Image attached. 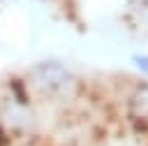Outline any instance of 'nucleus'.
I'll use <instances>...</instances> for the list:
<instances>
[{"label": "nucleus", "instance_id": "obj_1", "mask_svg": "<svg viewBox=\"0 0 148 146\" xmlns=\"http://www.w3.org/2000/svg\"><path fill=\"white\" fill-rule=\"evenodd\" d=\"M30 83L37 93L49 97H62L74 93L76 79L74 74L58 60H42L30 70Z\"/></svg>", "mask_w": 148, "mask_h": 146}, {"label": "nucleus", "instance_id": "obj_2", "mask_svg": "<svg viewBox=\"0 0 148 146\" xmlns=\"http://www.w3.org/2000/svg\"><path fill=\"white\" fill-rule=\"evenodd\" d=\"M132 109L139 116H148V86H139L132 95Z\"/></svg>", "mask_w": 148, "mask_h": 146}, {"label": "nucleus", "instance_id": "obj_3", "mask_svg": "<svg viewBox=\"0 0 148 146\" xmlns=\"http://www.w3.org/2000/svg\"><path fill=\"white\" fill-rule=\"evenodd\" d=\"M132 65H134L141 74L148 76V53H134V56H132Z\"/></svg>", "mask_w": 148, "mask_h": 146}, {"label": "nucleus", "instance_id": "obj_4", "mask_svg": "<svg viewBox=\"0 0 148 146\" xmlns=\"http://www.w3.org/2000/svg\"><path fill=\"white\" fill-rule=\"evenodd\" d=\"M2 141H5V134H2V130H0V146H2Z\"/></svg>", "mask_w": 148, "mask_h": 146}, {"label": "nucleus", "instance_id": "obj_5", "mask_svg": "<svg viewBox=\"0 0 148 146\" xmlns=\"http://www.w3.org/2000/svg\"><path fill=\"white\" fill-rule=\"evenodd\" d=\"M35 2H39V0H35Z\"/></svg>", "mask_w": 148, "mask_h": 146}]
</instances>
